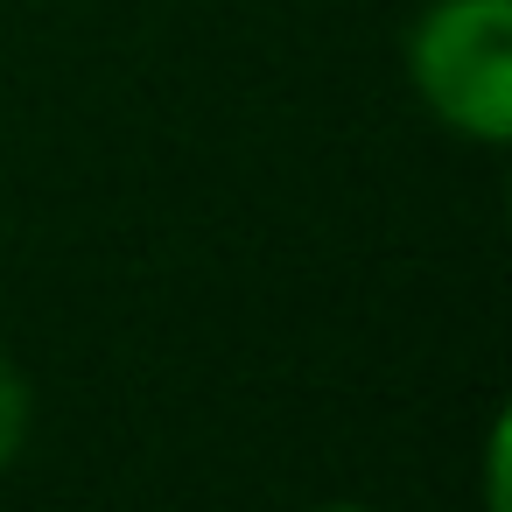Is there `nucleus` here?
Segmentation results:
<instances>
[{
	"label": "nucleus",
	"instance_id": "obj_1",
	"mask_svg": "<svg viewBox=\"0 0 512 512\" xmlns=\"http://www.w3.org/2000/svg\"><path fill=\"white\" fill-rule=\"evenodd\" d=\"M400 71L449 141L498 155L512 141V0H421Z\"/></svg>",
	"mask_w": 512,
	"mask_h": 512
},
{
	"label": "nucleus",
	"instance_id": "obj_2",
	"mask_svg": "<svg viewBox=\"0 0 512 512\" xmlns=\"http://www.w3.org/2000/svg\"><path fill=\"white\" fill-rule=\"evenodd\" d=\"M29 435H36V386H29L22 358L0 344V470H15V463H22Z\"/></svg>",
	"mask_w": 512,
	"mask_h": 512
},
{
	"label": "nucleus",
	"instance_id": "obj_3",
	"mask_svg": "<svg viewBox=\"0 0 512 512\" xmlns=\"http://www.w3.org/2000/svg\"><path fill=\"white\" fill-rule=\"evenodd\" d=\"M477 491H484V512H512V421L505 414H491V428H484Z\"/></svg>",
	"mask_w": 512,
	"mask_h": 512
},
{
	"label": "nucleus",
	"instance_id": "obj_4",
	"mask_svg": "<svg viewBox=\"0 0 512 512\" xmlns=\"http://www.w3.org/2000/svg\"><path fill=\"white\" fill-rule=\"evenodd\" d=\"M309 512H379V505H365V498H323V505H309Z\"/></svg>",
	"mask_w": 512,
	"mask_h": 512
}]
</instances>
